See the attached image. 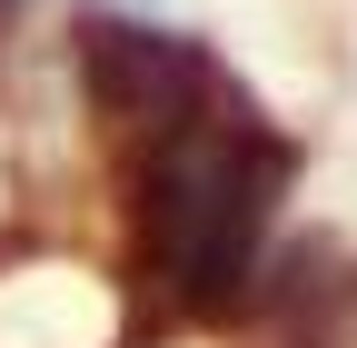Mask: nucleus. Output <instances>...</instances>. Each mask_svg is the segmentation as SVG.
I'll list each match as a JSON object with an SVG mask.
<instances>
[{
    "mask_svg": "<svg viewBox=\"0 0 357 348\" xmlns=\"http://www.w3.org/2000/svg\"><path fill=\"white\" fill-rule=\"evenodd\" d=\"M288 180V150L248 129V110L229 119H178L169 140L149 150L139 180V219H149V259L189 289V298H238V279L258 269V229L268 199Z\"/></svg>",
    "mask_w": 357,
    "mask_h": 348,
    "instance_id": "obj_1",
    "label": "nucleus"
},
{
    "mask_svg": "<svg viewBox=\"0 0 357 348\" xmlns=\"http://www.w3.org/2000/svg\"><path fill=\"white\" fill-rule=\"evenodd\" d=\"M79 60H89V100L109 119L169 140L178 119H199V100L218 90V60L178 30H149V20H89L79 30Z\"/></svg>",
    "mask_w": 357,
    "mask_h": 348,
    "instance_id": "obj_2",
    "label": "nucleus"
}]
</instances>
